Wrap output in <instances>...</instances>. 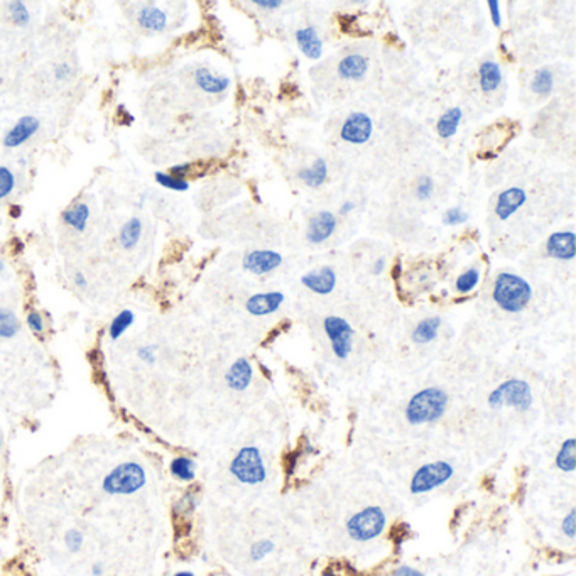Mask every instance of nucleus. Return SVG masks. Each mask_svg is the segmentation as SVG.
Returning a JSON list of instances; mask_svg holds the SVG:
<instances>
[{
	"instance_id": "obj_1",
	"label": "nucleus",
	"mask_w": 576,
	"mask_h": 576,
	"mask_svg": "<svg viewBox=\"0 0 576 576\" xmlns=\"http://www.w3.org/2000/svg\"><path fill=\"white\" fill-rule=\"evenodd\" d=\"M448 394L439 387L421 389L405 405V421L412 426L436 423L448 409Z\"/></svg>"
},
{
	"instance_id": "obj_2",
	"label": "nucleus",
	"mask_w": 576,
	"mask_h": 576,
	"mask_svg": "<svg viewBox=\"0 0 576 576\" xmlns=\"http://www.w3.org/2000/svg\"><path fill=\"white\" fill-rule=\"evenodd\" d=\"M492 298L502 311L517 314L528 308L532 299V287L521 276L512 272H500L495 279Z\"/></svg>"
},
{
	"instance_id": "obj_3",
	"label": "nucleus",
	"mask_w": 576,
	"mask_h": 576,
	"mask_svg": "<svg viewBox=\"0 0 576 576\" xmlns=\"http://www.w3.org/2000/svg\"><path fill=\"white\" fill-rule=\"evenodd\" d=\"M387 526V515L378 506H369L358 510L347 521V534L357 543H369L377 539Z\"/></svg>"
},
{
	"instance_id": "obj_4",
	"label": "nucleus",
	"mask_w": 576,
	"mask_h": 576,
	"mask_svg": "<svg viewBox=\"0 0 576 576\" xmlns=\"http://www.w3.org/2000/svg\"><path fill=\"white\" fill-rule=\"evenodd\" d=\"M146 482V470L134 461H125L105 475L102 488L108 495H132L139 492Z\"/></svg>"
},
{
	"instance_id": "obj_5",
	"label": "nucleus",
	"mask_w": 576,
	"mask_h": 576,
	"mask_svg": "<svg viewBox=\"0 0 576 576\" xmlns=\"http://www.w3.org/2000/svg\"><path fill=\"white\" fill-rule=\"evenodd\" d=\"M487 403L492 409H500L507 405V407H514L517 411H528L534 403L532 389L522 378H509L492 390Z\"/></svg>"
},
{
	"instance_id": "obj_6",
	"label": "nucleus",
	"mask_w": 576,
	"mask_h": 576,
	"mask_svg": "<svg viewBox=\"0 0 576 576\" xmlns=\"http://www.w3.org/2000/svg\"><path fill=\"white\" fill-rule=\"evenodd\" d=\"M230 473L244 485H260L267 479L264 458L257 446H244L230 463Z\"/></svg>"
},
{
	"instance_id": "obj_7",
	"label": "nucleus",
	"mask_w": 576,
	"mask_h": 576,
	"mask_svg": "<svg viewBox=\"0 0 576 576\" xmlns=\"http://www.w3.org/2000/svg\"><path fill=\"white\" fill-rule=\"evenodd\" d=\"M454 475V468L448 461H431V463H424L416 470L412 475L411 483H409V490L412 495H424L428 492H433L434 488L443 487L452 480Z\"/></svg>"
},
{
	"instance_id": "obj_8",
	"label": "nucleus",
	"mask_w": 576,
	"mask_h": 576,
	"mask_svg": "<svg viewBox=\"0 0 576 576\" xmlns=\"http://www.w3.org/2000/svg\"><path fill=\"white\" fill-rule=\"evenodd\" d=\"M323 328L327 333L332 350L336 358L345 360L350 357L354 350L355 332L352 325L342 316H327L323 320Z\"/></svg>"
},
{
	"instance_id": "obj_9",
	"label": "nucleus",
	"mask_w": 576,
	"mask_h": 576,
	"mask_svg": "<svg viewBox=\"0 0 576 576\" xmlns=\"http://www.w3.org/2000/svg\"><path fill=\"white\" fill-rule=\"evenodd\" d=\"M372 119L363 112H354L345 119L340 135L348 144H365L372 137Z\"/></svg>"
},
{
	"instance_id": "obj_10",
	"label": "nucleus",
	"mask_w": 576,
	"mask_h": 576,
	"mask_svg": "<svg viewBox=\"0 0 576 576\" xmlns=\"http://www.w3.org/2000/svg\"><path fill=\"white\" fill-rule=\"evenodd\" d=\"M282 264V256L274 250H252L242 260L244 269L250 274L264 276L276 271Z\"/></svg>"
},
{
	"instance_id": "obj_11",
	"label": "nucleus",
	"mask_w": 576,
	"mask_h": 576,
	"mask_svg": "<svg viewBox=\"0 0 576 576\" xmlns=\"http://www.w3.org/2000/svg\"><path fill=\"white\" fill-rule=\"evenodd\" d=\"M303 286L306 289H309L314 294H320V296H327V294L333 293L336 286V272L333 271L329 265H325V267L316 269V271L308 272L301 278Z\"/></svg>"
},
{
	"instance_id": "obj_12",
	"label": "nucleus",
	"mask_w": 576,
	"mask_h": 576,
	"mask_svg": "<svg viewBox=\"0 0 576 576\" xmlns=\"http://www.w3.org/2000/svg\"><path fill=\"white\" fill-rule=\"evenodd\" d=\"M41 124L36 117L32 115H24L17 120L16 125L10 128L9 132L3 137V146L7 149H16V147L22 146L24 142H28L29 139H32L36 135V132L39 131Z\"/></svg>"
},
{
	"instance_id": "obj_13",
	"label": "nucleus",
	"mask_w": 576,
	"mask_h": 576,
	"mask_svg": "<svg viewBox=\"0 0 576 576\" xmlns=\"http://www.w3.org/2000/svg\"><path fill=\"white\" fill-rule=\"evenodd\" d=\"M336 230V217L332 211H320L309 220L308 230H306V238L309 244H321L328 240L333 232Z\"/></svg>"
},
{
	"instance_id": "obj_14",
	"label": "nucleus",
	"mask_w": 576,
	"mask_h": 576,
	"mask_svg": "<svg viewBox=\"0 0 576 576\" xmlns=\"http://www.w3.org/2000/svg\"><path fill=\"white\" fill-rule=\"evenodd\" d=\"M284 294L279 291H271V293H257L252 294L245 303V309L252 316H265L272 314L282 306Z\"/></svg>"
},
{
	"instance_id": "obj_15",
	"label": "nucleus",
	"mask_w": 576,
	"mask_h": 576,
	"mask_svg": "<svg viewBox=\"0 0 576 576\" xmlns=\"http://www.w3.org/2000/svg\"><path fill=\"white\" fill-rule=\"evenodd\" d=\"M546 252L549 257L558 260H573L576 256L575 233L573 232H555L549 235L546 242Z\"/></svg>"
},
{
	"instance_id": "obj_16",
	"label": "nucleus",
	"mask_w": 576,
	"mask_h": 576,
	"mask_svg": "<svg viewBox=\"0 0 576 576\" xmlns=\"http://www.w3.org/2000/svg\"><path fill=\"white\" fill-rule=\"evenodd\" d=\"M528 200V195L522 188H509L499 195L497 204H495V215L499 220H509L522 204Z\"/></svg>"
},
{
	"instance_id": "obj_17",
	"label": "nucleus",
	"mask_w": 576,
	"mask_h": 576,
	"mask_svg": "<svg viewBox=\"0 0 576 576\" xmlns=\"http://www.w3.org/2000/svg\"><path fill=\"white\" fill-rule=\"evenodd\" d=\"M253 377V369L252 363L249 362L247 358H238L230 365L229 372L225 374V382L232 390H237V392H244L245 389H249L250 382H252Z\"/></svg>"
},
{
	"instance_id": "obj_18",
	"label": "nucleus",
	"mask_w": 576,
	"mask_h": 576,
	"mask_svg": "<svg viewBox=\"0 0 576 576\" xmlns=\"http://www.w3.org/2000/svg\"><path fill=\"white\" fill-rule=\"evenodd\" d=\"M296 43L306 58L320 59L323 55V41L314 28H303L296 31Z\"/></svg>"
},
{
	"instance_id": "obj_19",
	"label": "nucleus",
	"mask_w": 576,
	"mask_h": 576,
	"mask_svg": "<svg viewBox=\"0 0 576 576\" xmlns=\"http://www.w3.org/2000/svg\"><path fill=\"white\" fill-rule=\"evenodd\" d=\"M195 81L200 90L207 93H223L230 86V79L227 77H218V75L211 73L208 68H198L195 71Z\"/></svg>"
},
{
	"instance_id": "obj_20",
	"label": "nucleus",
	"mask_w": 576,
	"mask_h": 576,
	"mask_svg": "<svg viewBox=\"0 0 576 576\" xmlns=\"http://www.w3.org/2000/svg\"><path fill=\"white\" fill-rule=\"evenodd\" d=\"M137 22L146 31L162 32L168 26V16L159 7H142L137 14Z\"/></svg>"
},
{
	"instance_id": "obj_21",
	"label": "nucleus",
	"mask_w": 576,
	"mask_h": 576,
	"mask_svg": "<svg viewBox=\"0 0 576 576\" xmlns=\"http://www.w3.org/2000/svg\"><path fill=\"white\" fill-rule=\"evenodd\" d=\"M369 71V61L360 55H348L338 63V75L345 79H360Z\"/></svg>"
},
{
	"instance_id": "obj_22",
	"label": "nucleus",
	"mask_w": 576,
	"mask_h": 576,
	"mask_svg": "<svg viewBox=\"0 0 576 576\" xmlns=\"http://www.w3.org/2000/svg\"><path fill=\"white\" fill-rule=\"evenodd\" d=\"M439 328H441V318L439 316H430L421 320L412 329V342L418 345L431 343L438 336Z\"/></svg>"
},
{
	"instance_id": "obj_23",
	"label": "nucleus",
	"mask_w": 576,
	"mask_h": 576,
	"mask_svg": "<svg viewBox=\"0 0 576 576\" xmlns=\"http://www.w3.org/2000/svg\"><path fill=\"white\" fill-rule=\"evenodd\" d=\"M480 88L485 93H492L499 88L502 83V70L495 61H483L479 68Z\"/></svg>"
},
{
	"instance_id": "obj_24",
	"label": "nucleus",
	"mask_w": 576,
	"mask_h": 576,
	"mask_svg": "<svg viewBox=\"0 0 576 576\" xmlns=\"http://www.w3.org/2000/svg\"><path fill=\"white\" fill-rule=\"evenodd\" d=\"M298 176H299V180H301L303 183L308 184L309 188H320L321 184H325V181H327V177H328L327 161L318 157L316 161L309 166V168L301 169V171L298 173Z\"/></svg>"
},
{
	"instance_id": "obj_25",
	"label": "nucleus",
	"mask_w": 576,
	"mask_h": 576,
	"mask_svg": "<svg viewBox=\"0 0 576 576\" xmlns=\"http://www.w3.org/2000/svg\"><path fill=\"white\" fill-rule=\"evenodd\" d=\"M461 117H463V112H461L460 107H453V108L446 110V112L439 117L438 124H436V131H438L439 137L452 139L453 135L458 132Z\"/></svg>"
},
{
	"instance_id": "obj_26",
	"label": "nucleus",
	"mask_w": 576,
	"mask_h": 576,
	"mask_svg": "<svg viewBox=\"0 0 576 576\" xmlns=\"http://www.w3.org/2000/svg\"><path fill=\"white\" fill-rule=\"evenodd\" d=\"M140 237H142V222L137 217L128 218L124 223L119 233V242L125 250H132L137 247Z\"/></svg>"
},
{
	"instance_id": "obj_27",
	"label": "nucleus",
	"mask_w": 576,
	"mask_h": 576,
	"mask_svg": "<svg viewBox=\"0 0 576 576\" xmlns=\"http://www.w3.org/2000/svg\"><path fill=\"white\" fill-rule=\"evenodd\" d=\"M90 220V207L86 203H77L71 208H68L63 213V222L75 232H83L86 229V223Z\"/></svg>"
},
{
	"instance_id": "obj_28",
	"label": "nucleus",
	"mask_w": 576,
	"mask_h": 576,
	"mask_svg": "<svg viewBox=\"0 0 576 576\" xmlns=\"http://www.w3.org/2000/svg\"><path fill=\"white\" fill-rule=\"evenodd\" d=\"M576 439L568 438L564 439L563 445L559 446L558 453H556V467H558L561 472L571 473L576 470Z\"/></svg>"
},
{
	"instance_id": "obj_29",
	"label": "nucleus",
	"mask_w": 576,
	"mask_h": 576,
	"mask_svg": "<svg viewBox=\"0 0 576 576\" xmlns=\"http://www.w3.org/2000/svg\"><path fill=\"white\" fill-rule=\"evenodd\" d=\"M171 475L174 479L181 480V482H193L196 477V463L193 458L188 457H177L174 458L169 465Z\"/></svg>"
},
{
	"instance_id": "obj_30",
	"label": "nucleus",
	"mask_w": 576,
	"mask_h": 576,
	"mask_svg": "<svg viewBox=\"0 0 576 576\" xmlns=\"http://www.w3.org/2000/svg\"><path fill=\"white\" fill-rule=\"evenodd\" d=\"M21 329V321L12 309L0 308V338H14Z\"/></svg>"
},
{
	"instance_id": "obj_31",
	"label": "nucleus",
	"mask_w": 576,
	"mask_h": 576,
	"mask_svg": "<svg viewBox=\"0 0 576 576\" xmlns=\"http://www.w3.org/2000/svg\"><path fill=\"white\" fill-rule=\"evenodd\" d=\"M134 320H135V316L131 309H124V311H120L115 318H113L112 323H110V327H108L110 338L119 340L120 336H122L124 333L127 332L132 325H134Z\"/></svg>"
},
{
	"instance_id": "obj_32",
	"label": "nucleus",
	"mask_w": 576,
	"mask_h": 576,
	"mask_svg": "<svg viewBox=\"0 0 576 576\" xmlns=\"http://www.w3.org/2000/svg\"><path fill=\"white\" fill-rule=\"evenodd\" d=\"M553 86H555V78H553V73L548 68H541L534 73L532 81H530V90L534 93L549 95L553 92Z\"/></svg>"
},
{
	"instance_id": "obj_33",
	"label": "nucleus",
	"mask_w": 576,
	"mask_h": 576,
	"mask_svg": "<svg viewBox=\"0 0 576 576\" xmlns=\"http://www.w3.org/2000/svg\"><path fill=\"white\" fill-rule=\"evenodd\" d=\"M479 282H480V271L477 267H472V269H468V271H465L463 274L458 276L457 282H454V287H457V291L460 294H468V293H472L477 286H479Z\"/></svg>"
},
{
	"instance_id": "obj_34",
	"label": "nucleus",
	"mask_w": 576,
	"mask_h": 576,
	"mask_svg": "<svg viewBox=\"0 0 576 576\" xmlns=\"http://www.w3.org/2000/svg\"><path fill=\"white\" fill-rule=\"evenodd\" d=\"M196 506H198V495L196 492H186L174 506V512H176L180 517H189L193 512H195Z\"/></svg>"
},
{
	"instance_id": "obj_35",
	"label": "nucleus",
	"mask_w": 576,
	"mask_h": 576,
	"mask_svg": "<svg viewBox=\"0 0 576 576\" xmlns=\"http://www.w3.org/2000/svg\"><path fill=\"white\" fill-rule=\"evenodd\" d=\"M154 177H156V183L161 184L162 188L173 189V191H188L189 189V183L186 180H177V177H173L168 173L157 171L154 174Z\"/></svg>"
},
{
	"instance_id": "obj_36",
	"label": "nucleus",
	"mask_w": 576,
	"mask_h": 576,
	"mask_svg": "<svg viewBox=\"0 0 576 576\" xmlns=\"http://www.w3.org/2000/svg\"><path fill=\"white\" fill-rule=\"evenodd\" d=\"M274 549H276L274 541H271V539L256 541V543L250 546V559L259 563V561L267 558L271 553H274Z\"/></svg>"
},
{
	"instance_id": "obj_37",
	"label": "nucleus",
	"mask_w": 576,
	"mask_h": 576,
	"mask_svg": "<svg viewBox=\"0 0 576 576\" xmlns=\"http://www.w3.org/2000/svg\"><path fill=\"white\" fill-rule=\"evenodd\" d=\"M16 188V177L6 166H0V200L7 198Z\"/></svg>"
},
{
	"instance_id": "obj_38",
	"label": "nucleus",
	"mask_w": 576,
	"mask_h": 576,
	"mask_svg": "<svg viewBox=\"0 0 576 576\" xmlns=\"http://www.w3.org/2000/svg\"><path fill=\"white\" fill-rule=\"evenodd\" d=\"M9 12H10V17H12V21L16 22L17 26H28L29 24V10L28 7H26L24 2H9Z\"/></svg>"
},
{
	"instance_id": "obj_39",
	"label": "nucleus",
	"mask_w": 576,
	"mask_h": 576,
	"mask_svg": "<svg viewBox=\"0 0 576 576\" xmlns=\"http://www.w3.org/2000/svg\"><path fill=\"white\" fill-rule=\"evenodd\" d=\"M64 544L70 553H79L83 548V534L78 529H70L64 534Z\"/></svg>"
},
{
	"instance_id": "obj_40",
	"label": "nucleus",
	"mask_w": 576,
	"mask_h": 576,
	"mask_svg": "<svg viewBox=\"0 0 576 576\" xmlns=\"http://www.w3.org/2000/svg\"><path fill=\"white\" fill-rule=\"evenodd\" d=\"M434 191V183L431 177L428 176H421L418 180V183H416V196H418L419 200H430L431 195H433Z\"/></svg>"
},
{
	"instance_id": "obj_41",
	"label": "nucleus",
	"mask_w": 576,
	"mask_h": 576,
	"mask_svg": "<svg viewBox=\"0 0 576 576\" xmlns=\"http://www.w3.org/2000/svg\"><path fill=\"white\" fill-rule=\"evenodd\" d=\"M467 220V211H463L461 208H450V210H446L445 217H443V223H445V225H461V223H465Z\"/></svg>"
},
{
	"instance_id": "obj_42",
	"label": "nucleus",
	"mask_w": 576,
	"mask_h": 576,
	"mask_svg": "<svg viewBox=\"0 0 576 576\" xmlns=\"http://www.w3.org/2000/svg\"><path fill=\"white\" fill-rule=\"evenodd\" d=\"M561 530L566 537L570 539H575L576 536V510L571 509L570 512L566 514V517H563V522H561Z\"/></svg>"
},
{
	"instance_id": "obj_43",
	"label": "nucleus",
	"mask_w": 576,
	"mask_h": 576,
	"mask_svg": "<svg viewBox=\"0 0 576 576\" xmlns=\"http://www.w3.org/2000/svg\"><path fill=\"white\" fill-rule=\"evenodd\" d=\"M156 345H144L137 350V357L146 363H154L156 362Z\"/></svg>"
},
{
	"instance_id": "obj_44",
	"label": "nucleus",
	"mask_w": 576,
	"mask_h": 576,
	"mask_svg": "<svg viewBox=\"0 0 576 576\" xmlns=\"http://www.w3.org/2000/svg\"><path fill=\"white\" fill-rule=\"evenodd\" d=\"M28 325L34 333H43V329H44L43 316H41L37 311H31L28 314Z\"/></svg>"
},
{
	"instance_id": "obj_45",
	"label": "nucleus",
	"mask_w": 576,
	"mask_h": 576,
	"mask_svg": "<svg viewBox=\"0 0 576 576\" xmlns=\"http://www.w3.org/2000/svg\"><path fill=\"white\" fill-rule=\"evenodd\" d=\"M188 173H191V164H189V162H184V164L173 166L168 174H171L173 177H177V180H184V176H186Z\"/></svg>"
},
{
	"instance_id": "obj_46",
	"label": "nucleus",
	"mask_w": 576,
	"mask_h": 576,
	"mask_svg": "<svg viewBox=\"0 0 576 576\" xmlns=\"http://www.w3.org/2000/svg\"><path fill=\"white\" fill-rule=\"evenodd\" d=\"M390 576H424V573H423V571L416 570V568L407 566V564H403V566L396 568V570H394V573Z\"/></svg>"
},
{
	"instance_id": "obj_47",
	"label": "nucleus",
	"mask_w": 576,
	"mask_h": 576,
	"mask_svg": "<svg viewBox=\"0 0 576 576\" xmlns=\"http://www.w3.org/2000/svg\"><path fill=\"white\" fill-rule=\"evenodd\" d=\"M488 9H490V16H492V22H494L495 26L502 24V17H500V3L497 0H488Z\"/></svg>"
},
{
	"instance_id": "obj_48",
	"label": "nucleus",
	"mask_w": 576,
	"mask_h": 576,
	"mask_svg": "<svg viewBox=\"0 0 576 576\" xmlns=\"http://www.w3.org/2000/svg\"><path fill=\"white\" fill-rule=\"evenodd\" d=\"M71 75V66L68 63H58L55 66V77L56 79H66Z\"/></svg>"
},
{
	"instance_id": "obj_49",
	"label": "nucleus",
	"mask_w": 576,
	"mask_h": 576,
	"mask_svg": "<svg viewBox=\"0 0 576 576\" xmlns=\"http://www.w3.org/2000/svg\"><path fill=\"white\" fill-rule=\"evenodd\" d=\"M253 3H256L257 7H262V9H267V10H274L280 7L279 0H256Z\"/></svg>"
},
{
	"instance_id": "obj_50",
	"label": "nucleus",
	"mask_w": 576,
	"mask_h": 576,
	"mask_svg": "<svg viewBox=\"0 0 576 576\" xmlns=\"http://www.w3.org/2000/svg\"><path fill=\"white\" fill-rule=\"evenodd\" d=\"M73 282L75 286L79 287V289H85L86 286H88V280H86L85 276H83V272H75L73 274Z\"/></svg>"
},
{
	"instance_id": "obj_51",
	"label": "nucleus",
	"mask_w": 576,
	"mask_h": 576,
	"mask_svg": "<svg viewBox=\"0 0 576 576\" xmlns=\"http://www.w3.org/2000/svg\"><path fill=\"white\" fill-rule=\"evenodd\" d=\"M384 269H385V259L384 257H378V259L374 262L372 272L375 276H381L382 272H384Z\"/></svg>"
},
{
	"instance_id": "obj_52",
	"label": "nucleus",
	"mask_w": 576,
	"mask_h": 576,
	"mask_svg": "<svg viewBox=\"0 0 576 576\" xmlns=\"http://www.w3.org/2000/svg\"><path fill=\"white\" fill-rule=\"evenodd\" d=\"M355 208V203L354 202H350V200H348V202H345L342 207H340V215H347V213H350L352 210H354Z\"/></svg>"
},
{
	"instance_id": "obj_53",
	"label": "nucleus",
	"mask_w": 576,
	"mask_h": 576,
	"mask_svg": "<svg viewBox=\"0 0 576 576\" xmlns=\"http://www.w3.org/2000/svg\"><path fill=\"white\" fill-rule=\"evenodd\" d=\"M92 575L93 576H102L104 575V564L102 563H95L92 566Z\"/></svg>"
},
{
	"instance_id": "obj_54",
	"label": "nucleus",
	"mask_w": 576,
	"mask_h": 576,
	"mask_svg": "<svg viewBox=\"0 0 576 576\" xmlns=\"http://www.w3.org/2000/svg\"><path fill=\"white\" fill-rule=\"evenodd\" d=\"M10 215H12V217H21V207L10 208Z\"/></svg>"
},
{
	"instance_id": "obj_55",
	"label": "nucleus",
	"mask_w": 576,
	"mask_h": 576,
	"mask_svg": "<svg viewBox=\"0 0 576 576\" xmlns=\"http://www.w3.org/2000/svg\"><path fill=\"white\" fill-rule=\"evenodd\" d=\"M173 576H195L193 571H177V573H174Z\"/></svg>"
},
{
	"instance_id": "obj_56",
	"label": "nucleus",
	"mask_w": 576,
	"mask_h": 576,
	"mask_svg": "<svg viewBox=\"0 0 576 576\" xmlns=\"http://www.w3.org/2000/svg\"><path fill=\"white\" fill-rule=\"evenodd\" d=\"M321 576H342V575L335 573V571H332V570H327V571H323V575Z\"/></svg>"
},
{
	"instance_id": "obj_57",
	"label": "nucleus",
	"mask_w": 576,
	"mask_h": 576,
	"mask_svg": "<svg viewBox=\"0 0 576 576\" xmlns=\"http://www.w3.org/2000/svg\"><path fill=\"white\" fill-rule=\"evenodd\" d=\"M3 269H6V264H3V262H2V260H0V272H2V271H3Z\"/></svg>"
},
{
	"instance_id": "obj_58",
	"label": "nucleus",
	"mask_w": 576,
	"mask_h": 576,
	"mask_svg": "<svg viewBox=\"0 0 576 576\" xmlns=\"http://www.w3.org/2000/svg\"><path fill=\"white\" fill-rule=\"evenodd\" d=\"M0 448H2V436H0Z\"/></svg>"
}]
</instances>
